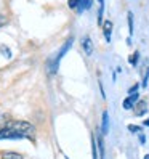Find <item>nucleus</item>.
Wrapping results in <instances>:
<instances>
[{
  "instance_id": "nucleus-1",
  "label": "nucleus",
  "mask_w": 149,
  "mask_h": 159,
  "mask_svg": "<svg viewBox=\"0 0 149 159\" xmlns=\"http://www.w3.org/2000/svg\"><path fill=\"white\" fill-rule=\"evenodd\" d=\"M35 129L31 122L26 120H8V122L0 129V140L7 138H27L32 137Z\"/></svg>"
},
{
  "instance_id": "nucleus-2",
  "label": "nucleus",
  "mask_w": 149,
  "mask_h": 159,
  "mask_svg": "<svg viewBox=\"0 0 149 159\" xmlns=\"http://www.w3.org/2000/svg\"><path fill=\"white\" fill-rule=\"evenodd\" d=\"M138 100H139L138 92H136V93H132V95H128V97L124 100V103H122L124 109H132V108L136 105V101H138Z\"/></svg>"
},
{
  "instance_id": "nucleus-3",
  "label": "nucleus",
  "mask_w": 149,
  "mask_h": 159,
  "mask_svg": "<svg viewBox=\"0 0 149 159\" xmlns=\"http://www.w3.org/2000/svg\"><path fill=\"white\" fill-rule=\"evenodd\" d=\"M82 48H83V52H85L87 57H91V55H93V50H95V47H93V42H91V39H90L88 35L82 39Z\"/></svg>"
},
{
  "instance_id": "nucleus-4",
  "label": "nucleus",
  "mask_w": 149,
  "mask_h": 159,
  "mask_svg": "<svg viewBox=\"0 0 149 159\" xmlns=\"http://www.w3.org/2000/svg\"><path fill=\"white\" fill-rule=\"evenodd\" d=\"M146 111H147V101L146 100L136 101V105H135V114L136 116H144Z\"/></svg>"
},
{
  "instance_id": "nucleus-5",
  "label": "nucleus",
  "mask_w": 149,
  "mask_h": 159,
  "mask_svg": "<svg viewBox=\"0 0 149 159\" xmlns=\"http://www.w3.org/2000/svg\"><path fill=\"white\" fill-rule=\"evenodd\" d=\"M103 32H104V39H106V42H111V34H112V21L111 20H106V21H103Z\"/></svg>"
},
{
  "instance_id": "nucleus-6",
  "label": "nucleus",
  "mask_w": 149,
  "mask_h": 159,
  "mask_svg": "<svg viewBox=\"0 0 149 159\" xmlns=\"http://www.w3.org/2000/svg\"><path fill=\"white\" fill-rule=\"evenodd\" d=\"M0 159H23V156L15 151H2L0 153Z\"/></svg>"
},
{
  "instance_id": "nucleus-7",
  "label": "nucleus",
  "mask_w": 149,
  "mask_h": 159,
  "mask_svg": "<svg viewBox=\"0 0 149 159\" xmlns=\"http://www.w3.org/2000/svg\"><path fill=\"white\" fill-rule=\"evenodd\" d=\"M91 0H82L80 2V7H79V10L77 11H83V10H90L91 8Z\"/></svg>"
},
{
  "instance_id": "nucleus-8",
  "label": "nucleus",
  "mask_w": 149,
  "mask_h": 159,
  "mask_svg": "<svg viewBox=\"0 0 149 159\" xmlns=\"http://www.w3.org/2000/svg\"><path fill=\"white\" fill-rule=\"evenodd\" d=\"M147 79H149V64H146L144 69H143V82H141L143 87L147 85Z\"/></svg>"
},
{
  "instance_id": "nucleus-9",
  "label": "nucleus",
  "mask_w": 149,
  "mask_h": 159,
  "mask_svg": "<svg viewBox=\"0 0 149 159\" xmlns=\"http://www.w3.org/2000/svg\"><path fill=\"white\" fill-rule=\"evenodd\" d=\"M109 130V119H107V113H103V134H107Z\"/></svg>"
},
{
  "instance_id": "nucleus-10",
  "label": "nucleus",
  "mask_w": 149,
  "mask_h": 159,
  "mask_svg": "<svg viewBox=\"0 0 149 159\" xmlns=\"http://www.w3.org/2000/svg\"><path fill=\"white\" fill-rule=\"evenodd\" d=\"M138 60H139V53H138V52H135V53H132V55H130V58H128V63L132 64V66H136Z\"/></svg>"
},
{
  "instance_id": "nucleus-11",
  "label": "nucleus",
  "mask_w": 149,
  "mask_h": 159,
  "mask_svg": "<svg viewBox=\"0 0 149 159\" xmlns=\"http://www.w3.org/2000/svg\"><path fill=\"white\" fill-rule=\"evenodd\" d=\"M80 2L82 0H68V5H69V8H72V10H79Z\"/></svg>"
},
{
  "instance_id": "nucleus-12",
  "label": "nucleus",
  "mask_w": 149,
  "mask_h": 159,
  "mask_svg": "<svg viewBox=\"0 0 149 159\" xmlns=\"http://www.w3.org/2000/svg\"><path fill=\"white\" fill-rule=\"evenodd\" d=\"M128 27H130V35L133 34V15H132V11H128Z\"/></svg>"
},
{
  "instance_id": "nucleus-13",
  "label": "nucleus",
  "mask_w": 149,
  "mask_h": 159,
  "mask_svg": "<svg viewBox=\"0 0 149 159\" xmlns=\"http://www.w3.org/2000/svg\"><path fill=\"white\" fill-rule=\"evenodd\" d=\"M128 129L132 130L133 134H139V132H141V127H138V125H128Z\"/></svg>"
},
{
  "instance_id": "nucleus-14",
  "label": "nucleus",
  "mask_w": 149,
  "mask_h": 159,
  "mask_svg": "<svg viewBox=\"0 0 149 159\" xmlns=\"http://www.w3.org/2000/svg\"><path fill=\"white\" fill-rule=\"evenodd\" d=\"M7 23H8L7 16H5V15H0V27H2V26H5Z\"/></svg>"
},
{
  "instance_id": "nucleus-15",
  "label": "nucleus",
  "mask_w": 149,
  "mask_h": 159,
  "mask_svg": "<svg viewBox=\"0 0 149 159\" xmlns=\"http://www.w3.org/2000/svg\"><path fill=\"white\" fill-rule=\"evenodd\" d=\"M138 87H139V85H138V84H136V85H133L132 89H130V90H128V93H130V95H132V93H135V92H138Z\"/></svg>"
},
{
  "instance_id": "nucleus-16",
  "label": "nucleus",
  "mask_w": 149,
  "mask_h": 159,
  "mask_svg": "<svg viewBox=\"0 0 149 159\" xmlns=\"http://www.w3.org/2000/svg\"><path fill=\"white\" fill-rule=\"evenodd\" d=\"M93 159H98L96 157V145L95 143H93Z\"/></svg>"
},
{
  "instance_id": "nucleus-17",
  "label": "nucleus",
  "mask_w": 149,
  "mask_h": 159,
  "mask_svg": "<svg viewBox=\"0 0 149 159\" xmlns=\"http://www.w3.org/2000/svg\"><path fill=\"white\" fill-rule=\"evenodd\" d=\"M144 125H146V127H149V119H146V120H144Z\"/></svg>"
},
{
  "instance_id": "nucleus-18",
  "label": "nucleus",
  "mask_w": 149,
  "mask_h": 159,
  "mask_svg": "<svg viewBox=\"0 0 149 159\" xmlns=\"http://www.w3.org/2000/svg\"><path fill=\"white\" fill-rule=\"evenodd\" d=\"M144 159H149V154H146V156H144Z\"/></svg>"
}]
</instances>
